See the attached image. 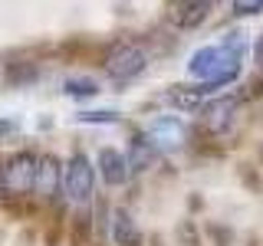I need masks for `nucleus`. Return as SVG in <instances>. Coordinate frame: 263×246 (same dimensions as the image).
I'll list each match as a JSON object with an SVG mask.
<instances>
[{
  "label": "nucleus",
  "instance_id": "obj_1",
  "mask_svg": "<svg viewBox=\"0 0 263 246\" xmlns=\"http://www.w3.org/2000/svg\"><path fill=\"white\" fill-rule=\"evenodd\" d=\"M243 53L247 43L240 39V33H230L224 43H214V46H201L191 53L187 59V76L211 86L214 92H220L224 86H230L243 69Z\"/></svg>",
  "mask_w": 263,
  "mask_h": 246
},
{
  "label": "nucleus",
  "instance_id": "obj_2",
  "mask_svg": "<svg viewBox=\"0 0 263 246\" xmlns=\"http://www.w3.org/2000/svg\"><path fill=\"white\" fill-rule=\"evenodd\" d=\"M148 66V53L138 43H115L102 59L105 76L115 82H132L135 76H142Z\"/></svg>",
  "mask_w": 263,
  "mask_h": 246
},
{
  "label": "nucleus",
  "instance_id": "obj_3",
  "mask_svg": "<svg viewBox=\"0 0 263 246\" xmlns=\"http://www.w3.org/2000/svg\"><path fill=\"white\" fill-rule=\"evenodd\" d=\"M96 187V168L86 154H72L63 164V194L69 203H86Z\"/></svg>",
  "mask_w": 263,
  "mask_h": 246
},
{
  "label": "nucleus",
  "instance_id": "obj_4",
  "mask_svg": "<svg viewBox=\"0 0 263 246\" xmlns=\"http://www.w3.org/2000/svg\"><path fill=\"white\" fill-rule=\"evenodd\" d=\"M36 154L30 151H16L0 164V191L7 194H33V174H36Z\"/></svg>",
  "mask_w": 263,
  "mask_h": 246
},
{
  "label": "nucleus",
  "instance_id": "obj_5",
  "mask_svg": "<svg viewBox=\"0 0 263 246\" xmlns=\"http://www.w3.org/2000/svg\"><path fill=\"white\" fill-rule=\"evenodd\" d=\"M145 135L158 151H175V148H181L187 141V125H184V118H178V115H161V118L148 121Z\"/></svg>",
  "mask_w": 263,
  "mask_h": 246
},
{
  "label": "nucleus",
  "instance_id": "obj_6",
  "mask_svg": "<svg viewBox=\"0 0 263 246\" xmlns=\"http://www.w3.org/2000/svg\"><path fill=\"white\" fill-rule=\"evenodd\" d=\"M63 191V164L53 154H43L36 161V174H33V194L40 200H53Z\"/></svg>",
  "mask_w": 263,
  "mask_h": 246
},
{
  "label": "nucleus",
  "instance_id": "obj_7",
  "mask_svg": "<svg viewBox=\"0 0 263 246\" xmlns=\"http://www.w3.org/2000/svg\"><path fill=\"white\" fill-rule=\"evenodd\" d=\"M217 92H214L211 86H204V82H197V86H171L168 92H164V102L175 105L178 112H197L208 105V98H214Z\"/></svg>",
  "mask_w": 263,
  "mask_h": 246
},
{
  "label": "nucleus",
  "instance_id": "obj_8",
  "mask_svg": "<svg viewBox=\"0 0 263 246\" xmlns=\"http://www.w3.org/2000/svg\"><path fill=\"white\" fill-rule=\"evenodd\" d=\"M96 171L102 174V180H105L109 187H122V184L128 180V174H132L125 154L115 151V148H102V151L96 154Z\"/></svg>",
  "mask_w": 263,
  "mask_h": 246
},
{
  "label": "nucleus",
  "instance_id": "obj_9",
  "mask_svg": "<svg viewBox=\"0 0 263 246\" xmlns=\"http://www.w3.org/2000/svg\"><path fill=\"white\" fill-rule=\"evenodd\" d=\"M214 10V0H178L175 7V27L178 30H197Z\"/></svg>",
  "mask_w": 263,
  "mask_h": 246
},
{
  "label": "nucleus",
  "instance_id": "obj_10",
  "mask_svg": "<svg viewBox=\"0 0 263 246\" xmlns=\"http://www.w3.org/2000/svg\"><path fill=\"white\" fill-rule=\"evenodd\" d=\"M234 112H237V98H208V105H204V125L214 135H220V131H227V121Z\"/></svg>",
  "mask_w": 263,
  "mask_h": 246
},
{
  "label": "nucleus",
  "instance_id": "obj_11",
  "mask_svg": "<svg viewBox=\"0 0 263 246\" xmlns=\"http://www.w3.org/2000/svg\"><path fill=\"white\" fill-rule=\"evenodd\" d=\"M125 161L132 171H148L155 161H158V148L148 141V135H135L128 141V151H125Z\"/></svg>",
  "mask_w": 263,
  "mask_h": 246
},
{
  "label": "nucleus",
  "instance_id": "obj_12",
  "mask_svg": "<svg viewBox=\"0 0 263 246\" xmlns=\"http://www.w3.org/2000/svg\"><path fill=\"white\" fill-rule=\"evenodd\" d=\"M112 240L119 243V246H138V227H135V220L128 217L125 210H115L112 213Z\"/></svg>",
  "mask_w": 263,
  "mask_h": 246
},
{
  "label": "nucleus",
  "instance_id": "obj_13",
  "mask_svg": "<svg viewBox=\"0 0 263 246\" xmlns=\"http://www.w3.org/2000/svg\"><path fill=\"white\" fill-rule=\"evenodd\" d=\"M63 92L72 95V98H89V95L99 92V86H96V79H89V76H76V79H66Z\"/></svg>",
  "mask_w": 263,
  "mask_h": 246
},
{
  "label": "nucleus",
  "instance_id": "obj_14",
  "mask_svg": "<svg viewBox=\"0 0 263 246\" xmlns=\"http://www.w3.org/2000/svg\"><path fill=\"white\" fill-rule=\"evenodd\" d=\"M76 121H82V125H115L119 115L109 112V109H105V112H79Z\"/></svg>",
  "mask_w": 263,
  "mask_h": 246
},
{
  "label": "nucleus",
  "instance_id": "obj_15",
  "mask_svg": "<svg viewBox=\"0 0 263 246\" xmlns=\"http://www.w3.org/2000/svg\"><path fill=\"white\" fill-rule=\"evenodd\" d=\"M230 13L234 16H257V13H263V0H234Z\"/></svg>",
  "mask_w": 263,
  "mask_h": 246
},
{
  "label": "nucleus",
  "instance_id": "obj_16",
  "mask_svg": "<svg viewBox=\"0 0 263 246\" xmlns=\"http://www.w3.org/2000/svg\"><path fill=\"white\" fill-rule=\"evenodd\" d=\"M253 59H257V66L263 69V36L257 39V46H253Z\"/></svg>",
  "mask_w": 263,
  "mask_h": 246
}]
</instances>
